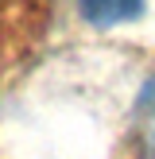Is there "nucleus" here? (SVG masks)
Returning a JSON list of instances; mask_svg holds the SVG:
<instances>
[{"label":"nucleus","mask_w":155,"mask_h":159,"mask_svg":"<svg viewBox=\"0 0 155 159\" xmlns=\"http://www.w3.org/2000/svg\"><path fill=\"white\" fill-rule=\"evenodd\" d=\"M78 8L93 27H116L144 16V0H78Z\"/></svg>","instance_id":"obj_1"},{"label":"nucleus","mask_w":155,"mask_h":159,"mask_svg":"<svg viewBox=\"0 0 155 159\" xmlns=\"http://www.w3.org/2000/svg\"><path fill=\"white\" fill-rule=\"evenodd\" d=\"M140 109H144V116H147V144H151V152H155V78H151L147 85H144Z\"/></svg>","instance_id":"obj_2"}]
</instances>
